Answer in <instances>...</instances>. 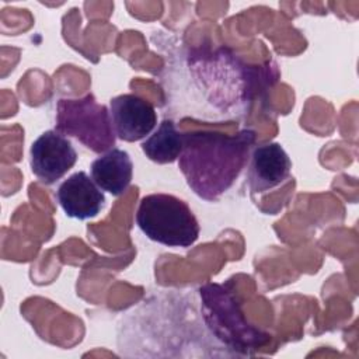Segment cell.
<instances>
[{"instance_id": "6da1fadb", "label": "cell", "mask_w": 359, "mask_h": 359, "mask_svg": "<svg viewBox=\"0 0 359 359\" xmlns=\"http://www.w3.org/2000/svg\"><path fill=\"white\" fill-rule=\"evenodd\" d=\"M255 142L252 129L236 135L189 132L182 135L178 165L192 191L206 201H217L237 180Z\"/></svg>"}, {"instance_id": "7a4b0ae2", "label": "cell", "mask_w": 359, "mask_h": 359, "mask_svg": "<svg viewBox=\"0 0 359 359\" xmlns=\"http://www.w3.org/2000/svg\"><path fill=\"white\" fill-rule=\"evenodd\" d=\"M140 231L158 244L188 248L199 237V223L188 203L170 194H150L136 210Z\"/></svg>"}, {"instance_id": "3957f363", "label": "cell", "mask_w": 359, "mask_h": 359, "mask_svg": "<svg viewBox=\"0 0 359 359\" xmlns=\"http://www.w3.org/2000/svg\"><path fill=\"white\" fill-rule=\"evenodd\" d=\"M203 320L210 332L226 346L247 353L269 341V335L244 318L240 304L230 290L217 283H208L199 289Z\"/></svg>"}, {"instance_id": "277c9868", "label": "cell", "mask_w": 359, "mask_h": 359, "mask_svg": "<svg viewBox=\"0 0 359 359\" xmlns=\"http://www.w3.org/2000/svg\"><path fill=\"white\" fill-rule=\"evenodd\" d=\"M56 130L77 139L94 153H105L115 146L111 114L105 105L95 101L93 94L59 100Z\"/></svg>"}, {"instance_id": "5b68a950", "label": "cell", "mask_w": 359, "mask_h": 359, "mask_svg": "<svg viewBox=\"0 0 359 359\" xmlns=\"http://www.w3.org/2000/svg\"><path fill=\"white\" fill-rule=\"evenodd\" d=\"M77 161L72 142L56 129L43 132L29 149V164L34 175L50 185L60 180Z\"/></svg>"}, {"instance_id": "8992f818", "label": "cell", "mask_w": 359, "mask_h": 359, "mask_svg": "<svg viewBox=\"0 0 359 359\" xmlns=\"http://www.w3.org/2000/svg\"><path fill=\"white\" fill-rule=\"evenodd\" d=\"M109 114L115 135L125 142L144 139L157 125L154 107L135 94H121L111 98Z\"/></svg>"}, {"instance_id": "52a82bcc", "label": "cell", "mask_w": 359, "mask_h": 359, "mask_svg": "<svg viewBox=\"0 0 359 359\" xmlns=\"http://www.w3.org/2000/svg\"><path fill=\"white\" fill-rule=\"evenodd\" d=\"M56 199L66 216L77 220L97 216L105 205L104 191L84 171L67 177L59 185Z\"/></svg>"}, {"instance_id": "ba28073f", "label": "cell", "mask_w": 359, "mask_h": 359, "mask_svg": "<svg viewBox=\"0 0 359 359\" xmlns=\"http://www.w3.org/2000/svg\"><path fill=\"white\" fill-rule=\"evenodd\" d=\"M292 170V161L285 149L275 142L259 144L251 154L248 165V187L252 194H261L285 182Z\"/></svg>"}, {"instance_id": "9c48e42d", "label": "cell", "mask_w": 359, "mask_h": 359, "mask_svg": "<svg viewBox=\"0 0 359 359\" xmlns=\"http://www.w3.org/2000/svg\"><path fill=\"white\" fill-rule=\"evenodd\" d=\"M91 178L105 192L121 196L130 185L133 163L128 151L114 147L91 163Z\"/></svg>"}, {"instance_id": "30bf717a", "label": "cell", "mask_w": 359, "mask_h": 359, "mask_svg": "<svg viewBox=\"0 0 359 359\" xmlns=\"http://www.w3.org/2000/svg\"><path fill=\"white\" fill-rule=\"evenodd\" d=\"M142 150L149 160L157 164L172 163L182 151V133L172 119H164L157 130L142 143Z\"/></svg>"}]
</instances>
